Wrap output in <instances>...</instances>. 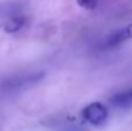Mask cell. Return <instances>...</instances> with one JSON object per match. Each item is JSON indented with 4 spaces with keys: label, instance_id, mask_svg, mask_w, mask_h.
Returning <instances> with one entry per match:
<instances>
[{
    "label": "cell",
    "instance_id": "cell-1",
    "mask_svg": "<svg viewBox=\"0 0 132 131\" xmlns=\"http://www.w3.org/2000/svg\"><path fill=\"white\" fill-rule=\"evenodd\" d=\"M43 78H44L43 72L13 76L11 78H7L5 81H2L1 87L5 91H19V89H22V88L29 87V86H32L35 84L39 83Z\"/></svg>",
    "mask_w": 132,
    "mask_h": 131
},
{
    "label": "cell",
    "instance_id": "cell-2",
    "mask_svg": "<svg viewBox=\"0 0 132 131\" xmlns=\"http://www.w3.org/2000/svg\"><path fill=\"white\" fill-rule=\"evenodd\" d=\"M85 120L90 124L98 125L103 123L108 117V110L102 103L100 102H93L88 104L82 111Z\"/></svg>",
    "mask_w": 132,
    "mask_h": 131
},
{
    "label": "cell",
    "instance_id": "cell-3",
    "mask_svg": "<svg viewBox=\"0 0 132 131\" xmlns=\"http://www.w3.org/2000/svg\"><path fill=\"white\" fill-rule=\"evenodd\" d=\"M110 103L117 108L129 109L132 107V88H128L114 94L109 99Z\"/></svg>",
    "mask_w": 132,
    "mask_h": 131
},
{
    "label": "cell",
    "instance_id": "cell-4",
    "mask_svg": "<svg viewBox=\"0 0 132 131\" xmlns=\"http://www.w3.org/2000/svg\"><path fill=\"white\" fill-rule=\"evenodd\" d=\"M130 38L129 36L128 29L124 28V29H119L114 31L112 34H110L109 36L107 37V41H105V45L109 46V48H112V46H117L121 43L125 42L126 39Z\"/></svg>",
    "mask_w": 132,
    "mask_h": 131
},
{
    "label": "cell",
    "instance_id": "cell-5",
    "mask_svg": "<svg viewBox=\"0 0 132 131\" xmlns=\"http://www.w3.org/2000/svg\"><path fill=\"white\" fill-rule=\"evenodd\" d=\"M24 22H26L24 18H13L5 23L4 30L6 32H8V34H14V32L19 31L23 27Z\"/></svg>",
    "mask_w": 132,
    "mask_h": 131
},
{
    "label": "cell",
    "instance_id": "cell-6",
    "mask_svg": "<svg viewBox=\"0 0 132 131\" xmlns=\"http://www.w3.org/2000/svg\"><path fill=\"white\" fill-rule=\"evenodd\" d=\"M77 2L85 9H94L97 5V0H77Z\"/></svg>",
    "mask_w": 132,
    "mask_h": 131
},
{
    "label": "cell",
    "instance_id": "cell-7",
    "mask_svg": "<svg viewBox=\"0 0 132 131\" xmlns=\"http://www.w3.org/2000/svg\"><path fill=\"white\" fill-rule=\"evenodd\" d=\"M126 29H128V32H129V36H130V38H132V23L126 27Z\"/></svg>",
    "mask_w": 132,
    "mask_h": 131
}]
</instances>
